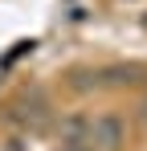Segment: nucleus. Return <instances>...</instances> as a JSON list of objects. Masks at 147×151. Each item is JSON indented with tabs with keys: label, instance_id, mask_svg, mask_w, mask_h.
<instances>
[{
	"label": "nucleus",
	"instance_id": "f257e3e1",
	"mask_svg": "<svg viewBox=\"0 0 147 151\" xmlns=\"http://www.w3.org/2000/svg\"><path fill=\"white\" fill-rule=\"evenodd\" d=\"M122 119H115V114H98V119H90V127H86V143L98 151H115L122 143Z\"/></svg>",
	"mask_w": 147,
	"mask_h": 151
}]
</instances>
